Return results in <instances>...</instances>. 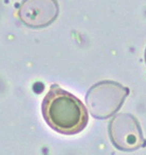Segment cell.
<instances>
[{
	"instance_id": "cell-1",
	"label": "cell",
	"mask_w": 146,
	"mask_h": 155,
	"mask_svg": "<svg viewBox=\"0 0 146 155\" xmlns=\"http://www.w3.org/2000/svg\"><path fill=\"white\" fill-rule=\"evenodd\" d=\"M41 112L53 130L67 136L81 132L89 122V112L82 101L57 84L51 85L44 96Z\"/></svg>"
},
{
	"instance_id": "cell-2",
	"label": "cell",
	"mask_w": 146,
	"mask_h": 155,
	"mask_svg": "<svg viewBox=\"0 0 146 155\" xmlns=\"http://www.w3.org/2000/svg\"><path fill=\"white\" fill-rule=\"evenodd\" d=\"M130 90L113 81H102L92 86L85 95L91 114L97 119H107L122 107Z\"/></svg>"
},
{
	"instance_id": "cell-3",
	"label": "cell",
	"mask_w": 146,
	"mask_h": 155,
	"mask_svg": "<svg viewBox=\"0 0 146 155\" xmlns=\"http://www.w3.org/2000/svg\"><path fill=\"white\" fill-rule=\"evenodd\" d=\"M108 134L113 146L120 151L131 152L146 146L140 123L131 114H117L110 120Z\"/></svg>"
},
{
	"instance_id": "cell-4",
	"label": "cell",
	"mask_w": 146,
	"mask_h": 155,
	"mask_svg": "<svg viewBox=\"0 0 146 155\" xmlns=\"http://www.w3.org/2000/svg\"><path fill=\"white\" fill-rule=\"evenodd\" d=\"M59 5L57 0H23L19 8L21 21L31 28H43L57 19Z\"/></svg>"
},
{
	"instance_id": "cell-5",
	"label": "cell",
	"mask_w": 146,
	"mask_h": 155,
	"mask_svg": "<svg viewBox=\"0 0 146 155\" xmlns=\"http://www.w3.org/2000/svg\"><path fill=\"white\" fill-rule=\"evenodd\" d=\"M145 62H146V50H145Z\"/></svg>"
}]
</instances>
